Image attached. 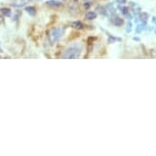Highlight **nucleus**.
Here are the masks:
<instances>
[{"mask_svg": "<svg viewBox=\"0 0 156 156\" xmlns=\"http://www.w3.org/2000/svg\"><path fill=\"white\" fill-rule=\"evenodd\" d=\"M86 19L87 20H95L96 17H97V13L96 12H93V11H88V12L86 13Z\"/></svg>", "mask_w": 156, "mask_h": 156, "instance_id": "4", "label": "nucleus"}, {"mask_svg": "<svg viewBox=\"0 0 156 156\" xmlns=\"http://www.w3.org/2000/svg\"><path fill=\"white\" fill-rule=\"evenodd\" d=\"M46 4H48V6L58 7V6H61L62 2L59 1V0H48V1H46Z\"/></svg>", "mask_w": 156, "mask_h": 156, "instance_id": "3", "label": "nucleus"}, {"mask_svg": "<svg viewBox=\"0 0 156 156\" xmlns=\"http://www.w3.org/2000/svg\"><path fill=\"white\" fill-rule=\"evenodd\" d=\"M80 52H81V48L78 47L77 45L70 47L64 52L63 57L67 58V59H74V58H78L80 56Z\"/></svg>", "mask_w": 156, "mask_h": 156, "instance_id": "1", "label": "nucleus"}, {"mask_svg": "<svg viewBox=\"0 0 156 156\" xmlns=\"http://www.w3.org/2000/svg\"><path fill=\"white\" fill-rule=\"evenodd\" d=\"M72 27L74 29H83V23H82L81 22H74L72 23Z\"/></svg>", "mask_w": 156, "mask_h": 156, "instance_id": "5", "label": "nucleus"}, {"mask_svg": "<svg viewBox=\"0 0 156 156\" xmlns=\"http://www.w3.org/2000/svg\"><path fill=\"white\" fill-rule=\"evenodd\" d=\"M26 11H27L29 14H31V16H35V11H36V9L32 6H29V7L26 8Z\"/></svg>", "mask_w": 156, "mask_h": 156, "instance_id": "7", "label": "nucleus"}, {"mask_svg": "<svg viewBox=\"0 0 156 156\" xmlns=\"http://www.w3.org/2000/svg\"><path fill=\"white\" fill-rule=\"evenodd\" d=\"M1 12H2V14H3V16H11V11H10V8H2V9H1Z\"/></svg>", "mask_w": 156, "mask_h": 156, "instance_id": "6", "label": "nucleus"}, {"mask_svg": "<svg viewBox=\"0 0 156 156\" xmlns=\"http://www.w3.org/2000/svg\"><path fill=\"white\" fill-rule=\"evenodd\" d=\"M64 34V30L61 28H57V29H54V30L51 31L49 33V39H51V43H55L59 41L62 38Z\"/></svg>", "mask_w": 156, "mask_h": 156, "instance_id": "2", "label": "nucleus"}]
</instances>
